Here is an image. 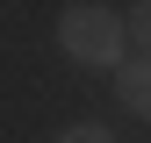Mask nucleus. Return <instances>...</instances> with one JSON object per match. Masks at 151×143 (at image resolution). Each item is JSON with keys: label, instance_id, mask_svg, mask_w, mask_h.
Segmentation results:
<instances>
[{"label": "nucleus", "instance_id": "f257e3e1", "mask_svg": "<svg viewBox=\"0 0 151 143\" xmlns=\"http://www.w3.org/2000/svg\"><path fill=\"white\" fill-rule=\"evenodd\" d=\"M122 36H129V14L93 7V0H79V7L58 14V43H65V57H79V64H129Z\"/></svg>", "mask_w": 151, "mask_h": 143}, {"label": "nucleus", "instance_id": "f03ea898", "mask_svg": "<svg viewBox=\"0 0 151 143\" xmlns=\"http://www.w3.org/2000/svg\"><path fill=\"white\" fill-rule=\"evenodd\" d=\"M115 86H122V107H129V115L151 122V50H144V57H129V64L115 72Z\"/></svg>", "mask_w": 151, "mask_h": 143}, {"label": "nucleus", "instance_id": "7ed1b4c3", "mask_svg": "<svg viewBox=\"0 0 151 143\" xmlns=\"http://www.w3.org/2000/svg\"><path fill=\"white\" fill-rule=\"evenodd\" d=\"M58 143H115V136H108V129H101V122H72V129H65Z\"/></svg>", "mask_w": 151, "mask_h": 143}, {"label": "nucleus", "instance_id": "20e7f679", "mask_svg": "<svg viewBox=\"0 0 151 143\" xmlns=\"http://www.w3.org/2000/svg\"><path fill=\"white\" fill-rule=\"evenodd\" d=\"M129 36H137V43L151 50V0H144V7H129Z\"/></svg>", "mask_w": 151, "mask_h": 143}]
</instances>
